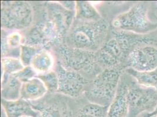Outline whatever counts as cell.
<instances>
[{
	"mask_svg": "<svg viewBox=\"0 0 157 117\" xmlns=\"http://www.w3.org/2000/svg\"><path fill=\"white\" fill-rule=\"evenodd\" d=\"M152 39L132 33L116 29L113 36L96 52L99 65L103 69L121 66L126 62L130 52L138 46L150 44Z\"/></svg>",
	"mask_w": 157,
	"mask_h": 117,
	"instance_id": "cell-1",
	"label": "cell"
},
{
	"mask_svg": "<svg viewBox=\"0 0 157 117\" xmlns=\"http://www.w3.org/2000/svg\"><path fill=\"white\" fill-rule=\"evenodd\" d=\"M109 29L108 22L103 18L98 20L75 18L64 44L75 48L97 52L107 41Z\"/></svg>",
	"mask_w": 157,
	"mask_h": 117,
	"instance_id": "cell-2",
	"label": "cell"
},
{
	"mask_svg": "<svg viewBox=\"0 0 157 117\" xmlns=\"http://www.w3.org/2000/svg\"><path fill=\"white\" fill-rule=\"evenodd\" d=\"M58 62L66 69L78 72L86 78L93 80L103 70L99 65L96 52L62 44L55 48Z\"/></svg>",
	"mask_w": 157,
	"mask_h": 117,
	"instance_id": "cell-3",
	"label": "cell"
},
{
	"mask_svg": "<svg viewBox=\"0 0 157 117\" xmlns=\"http://www.w3.org/2000/svg\"><path fill=\"white\" fill-rule=\"evenodd\" d=\"M118 66L103 69L94 78L85 92L90 103L108 107L117 90L123 72Z\"/></svg>",
	"mask_w": 157,
	"mask_h": 117,
	"instance_id": "cell-4",
	"label": "cell"
},
{
	"mask_svg": "<svg viewBox=\"0 0 157 117\" xmlns=\"http://www.w3.org/2000/svg\"><path fill=\"white\" fill-rule=\"evenodd\" d=\"M111 25L114 29L139 35L150 32L157 28V24L150 18L148 7L144 2L136 3L127 11L118 14Z\"/></svg>",
	"mask_w": 157,
	"mask_h": 117,
	"instance_id": "cell-5",
	"label": "cell"
},
{
	"mask_svg": "<svg viewBox=\"0 0 157 117\" xmlns=\"http://www.w3.org/2000/svg\"><path fill=\"white\" fill-rule=\"evenodd\" d=\"M34 11L26 1H2L1 8V29L24 31L33 25Z\"/></svg>",
	"mask_w": 157,
	"mask_h": 117,
	"instance_id": "cell-6",
	"label": "cell"
},
{
	"mask_svg": "<svg viewBox=\"0 0 157 117\" xmlns=\"http://www.w3.org/2000/svg\"><path fill=\"white\" fill-rule=\"evenodd\" d=\"M65 41L56 27L45 13L43 19L33 25L26 35H24L23 45L49 50L51 47L55 48L64 44Z\"/></svg>",
	"mask_w": 157,
	"mask_h": 117,
	"instance_id": "cell-7",
	"label": "cell"
},
{
	"mask_svg": "<svg viewBox=\"0 0 157 117\" xmlns=\"http://www.w3.org/2000/svg\"><path fill=\"white\" fill-rule=\"evenodd\" d=\"M55 70L57 73L59 87L58 92L72 98H78L85 94L92 80L71 70L66 69L59 62L56 63Z\"/></svg>",
	"mask_w": 157,
	"mask_h": 117,
	"instance_id": "cell-8",
	"label": "cell"
},
{
	"mask_svg": "<svg viewBox=\"0 0 157 117\" xmlns=\"http://www.w3.org/2000/svg\"><path fill=\"white\" fill-rule=\"evenodd\" d=\"M127 67L138 72H152L157 69V47L150 44L138 46L129 54Z\"/></svg>",
	"mask_w": 157,
	"mask_h": 117,
	"instance_id": "cell-9",
	"label": "cell"
},
{
	"mask_svg": "<svg viewBox=\"0 0 157 117\" xmlns=\"http://www.w3.org/2000/svg\"><path fill=\"white\" fill-rule=\"evenodd\" d=\"M128 97L130 110L154 111L157 107V92L154 89L129 85Z\"/></svg>",
	"mask_w": 157,
	"mask_h": 117,
	"instance_id": "cell-10",
	"label": "cell"
},
{
	"mask_svg": "<svg viewBox=\"0 0 157 117\" xmlns=\"http://www.w3.org/2000/svg\"><path fill=\"white\" fill-rule=\"evenodd\" d=\"M45 13L65 40L75 18V11L67 10L58 2H53L48 4Z\"/></svg>",
	"mask_w": 157,
	"mask_h": 117,
	"instance_id": "cell-11",
	"label": "cell"
},
{
	"mask_svg": "<svg viewBox=\"0 0 157 117\" xmlns=\"http://www.w3.org/2000/svg\"><path fill=\"white\" fill-rule=\"evenodd\" d=\"M129 85L121 78L116 95L108 106L107 117H126L130 111L128 101Z\"/></svg>",
	"mask_w": 157,
	"mask_h": 117,
	"instance_id": "cell-12",
	"label": "cell"
},
{
	"mask_svg": "<svg viewBox=\"0 0 157 117\" xmlns=\"http://www.w3.org/2000/svg\"><path fill=\"white\" fill-rule=\"evenodd\" d=\"M1 107L6 117L39 116V112L33 108L30 102L21 98L11 101L1 99Z\"/></svg>",
	"mask_w": 157,
	"mask_h": 117,
	"instance_id": "cell-13",
	"label": "cell"
},
{
	"mask_svg": "<svg viewBox=\"0 0 157 117\" xmlns=\"http://www.w3.org/2000/svg\"><path fill=\"white\" fill-rule=\"evenodd\" d=\"M24 44V35L20 31L1 29V56L13 57V52L20 58V47Z\"/></svg>",
	"mask_w": 157,
	"mask_h": 117,
	"instance_id": "cell-14",
	"label": "cell"
},
{
	"mask_svg": "<svg viewBox=\"0 0 157 117\" xmlns=\"http://www.w3.org/2000/svg\"><path fill=\"white\" fill-rule=\"evenodd\" d=\"M48 91L44 82L37 76L22 83L21 98L29 102L38 101L44 97Z\"/></svg>",
	"mask_w": 157,
	"mask_h": 117,
	"instance_id": "cell-15",
	"label": "cell"
},
{
	"mask_svg": "<svg viewBox=\"0 0 157 117\" xmlns=\"http://www.w3.org/2000/svg\"><path fill=\"white\" fill-rule=\"evenodd\" d=\"M56 65L55 55L49 50L43 49L33 58L30 66L37 75L55 70Z\"/></svg>",
	"mask_w": 157,
	"mask_h": 117,
	"instance_id": "cell-16",
	"label": "cell"
},
{
	"mask_svg": "<svg viewBox=\"0 0 157 117\" xmlns=\"http://www.w3.org/2000/svg\"><path fill=\"white\" fill-rule=\"evenodd\" d=\"M22 83L14 75H4L1 77V99L16 101L21 98Z\"/></svg>",
	"mask_w": 157,
	"mask_h": 117,
	"instance_id": "cell-17",
	"label": "cell"
},
{
	"mask_svg": "<svg viewBox=\"0 0 157 117\" xmlns=\"http://www.w3.org/2000/svg\"><path fill=\"white\" fill-rule=\"evenodd\" d=\"M51 101L42 105L33 106V108L39 112L38 117H68L69 112L65 103Z\"/></svg>",
	"mask_w": 157,
	"mask_h": 117,
	"instance_id": "cell-18",
	"label": "cell"
},
{
	"mask_svg": "<svg viewBox=\"0 0 157 117\" xmlns=\"http://www.w3.org/2000/svg\"><path fill=\"white\" fill-rule=\"evenodd\" d=\"M126 72L135 79L140 87L154 89L157 92V69L152 72H138L127 67Z\"/></svg>",
	"mask_w": 157,
	"mask_h": 117,
	"instance_id": "cell-19",
	"label": "cell"
},
{
	"mask_svg": "<svg viewBox=\"0 0 157 117\" xmlns=\"http://www.w3.org/2000/svg\"><path fill=\"white\" fill-rule=\"evenodd\" d=\"M76 4L75 19L98 20L102 18L92 2L88 1H76Z\"/></svg>",
	"mask_w": 157,
	"mask_h": 117,
	"instance_id": "cell-20",
	"label": "cell"
},
{
	"mask_svg": "<svg viewBox=\"0 0 157 117\" xmlns=\"http://www.w3.org/2000/svg\"><path fill=\"white\" fill-rule=\"evenodd\" d=\"M108 107L89 103L81 107L75 117H107Z\"/></svg>",
	"mask_w": 157,
	"mask_h": 117,
	"instance_id": "cell-21",
	"label": "cell"
},
{
	"mask_svg": "<svg viewBox=\"0 0 157 117\" xmlns=\"http://www.w3.org/2000/svg\"><path fill=\"white\" fill-rule=\"evenodd\" d=\"M25 67L19 58L10 56L1 58L2 76L15 74Z\"/></svg>",
	"mask_w": 157,
	"mask_h": 117,
	"instance_id": "cell-22",
	"label": "cell"
},
{
	"mask_svg": "<svg viewBox=\"0 0 157 117\" xmlns=\"http://www.w3.org/2000/svg\"><path fill=\"white\" fill-rule=\"evenodd\" d=\"M37 77L44 82L49 92L53 93L58 92L59 81L57 73L55 70L43 74L38 75Z\"/></svg>",
	"mask_w": 157,
	"mask_h": 117,
	"instance_id": "cell-23",
	"label": "cell"
},
{
	"mask_svg": "<svg viewBox=\"0 0 157 117\" xmlns=\"http://www.w3.org/2000/svg\"><path fill=\"white\" fill-rule=\"evenodd\" d=\"M44 48L22 45L20 47V58L24 66H30L33 57Z\"/></svg>",
	"mask_w": 157,
	"mask_h": 117,
	"instance_id": "cell-24",
	"label": "cell"
},
{
	"mask_svg": "<svg viewBox=\"0 0 157 117\" xmlns=\"http://www.w3.org/2000/svg\"><path fill=\"white\" fill-rule=\"evenodd\" d=\"M13 75L18 78L22 83L28 81L38 76L31 66H25L22 70Z\"/></svg>",
	"mask_w": 157,
	"mask_h": 117,
	"instance_id": "cell-25",
	"label": "cell"
},
{
	"mask_svg": "<svg viewBox=\"0 0 157 117\" xmlns=\"http://www.w3.org/2000/svg\"><path fill=\"white\" fill-rule=\"evenodd\" d=\"M58 2L67 10L71 11L76 10V1H58Z\"/></svg>",
	"mask_w": 157,
	"mask_h": 117,
	"instance_id": "cell-26",
	"label": "cell"
},
{
	"mask_svg": "<svg viewBox=\"0 0 157 117\" xmlns=\"http://www.w3.org/2000/svg\"><path fill=\"white\" fill-rule=\"evenodd\" d=\"M149 117H157V114L153 111L152 112V113L150 114V115L149 116Z\"/></svg>",
	"mask_w": 157,
	"mask_h": 117,
	"instance_id": "cell-27",
	"label": "cell"
},
{
	"mask_svg": "<svg viewBox=\"0 0 157 117\" xmlns=\"http://www.w3.org/2000/svg\"><path fill=\"white\" fill-rule=\"evenodd\" d=\"M29 117V116H24V117Z\"/></svg>",
	"mask_w": 157,
	"mask_h": 117,
	"instance_id": "cell-28",
	"label": "cell"
},
{
	"mask_svg": "<svg viewBox=\"0 0 157 117\" xmlns=\"http://www.w3.org/2000/svg\"><path fill=\"white\" fill-rule=\"evenodd\" d=\"M147 117V116H146V117Z\"/></svg>",
	"mask_w": 157,
	"mask_h": 117,
	"instance_id": "cell-29",
	"label": "cell"
}]
</instances>
